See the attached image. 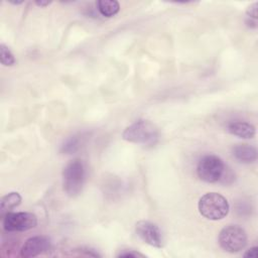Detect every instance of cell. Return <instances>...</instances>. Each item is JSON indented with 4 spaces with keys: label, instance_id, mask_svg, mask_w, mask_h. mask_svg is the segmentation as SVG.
<instances>
[{
    "label": "cell",
    "instance_id": "1",
    "mask_svg": "<svg viewBox=\"0 0 258 258\" xmlns=\"http://www.w3.org/2000/svg\"><path fill=\"white\" fill-rule=\"evenodd\" d=\"M197 174L200 179L211 183L227 182L228 178L234 177L224 161L215 154H207L199 160Z\"/></svg>",
    "mask_w": 258,
    "mask_h": 258
},
{
    "label": "cell",
    "instance_id": "2",
    "mask_svg": "<svg viewBox=\"0 0 258 258\" xmlns=\"http://www.w3.org/2000/svg\"><path fill=\"white\" fill-rule=\"evenodd\" d=\"M122 138L131 143L152 146L157 143L159 132L152 122L140 119L125 128L122 133Z\"/></svg>",
    "mask_w": 258,
    "mask_h": 258
},
{
    "label": "cell",
    "instance_id": "3",
    "mask_svg": "<svg viewBox=\"0 0 258 258\" xmlns=\"http://www.w3.org/2000/svg\"><path fill=\"white\" fill-rule=\"evenodd\" d=\"M200 214L208 220L218 221L224 219L230 211L227 199L219 192H207L199 200Z\"/></svg>",
    "mask_w": 258,
    "mask_h": 258
},
{
    "label": "cell",
    "instance_id": "4",
    "mask_svg": "<svg viewBox=\"0 0 258 258\" xmlns=\"http://www.w3.org/2000/svg\"><path fill=\"white\" fill-rule=\"evenodd\" d=\"M86 180V166L83 160H71L62 170V187L69 197L81 194Z\"/></svg>",
    "mask_w": 258,
    "mask_h": 258
},
{
    "label": "cell",
    "instance_id": "5",
    "mask_svg": "<svg viewBox=\"0 0 258 258\" xmlns=\"http://www.w3.org/2000/svg\"><path fill=\"white\" fill-rule=\"evenodd\" d=\"M219 244L223 250L229 253H237L243 250L247 244V234L238 225H228L219 233Z\"/></svg>",
    "mask_w": 258,
    "mask_h": 258
},
{
    "label": "cell",
    "instance_id": "6",
    "mask_svg": "<svg viewBox=\"0 0 258 258\" xmlns=\"http://www.w3.org/2000/svg\"><path fill=\"white\" fill-rule=\"evenodd\" d=\"M2 225L7 232H23L37 225V217L29 212H9L5 214Z\"/></svg>",
    "mask_w": 258,
    "mask_h": 258
},
{
    "label": "cell",
    "instance_id": "7",
    "mask_svg": "<svg viewBox=\"0 0 258 258\" xmlns=\"http://www.w3.org/2000/svg\"><path fill=\"white\" fill-rule=\"evenodd\" d=\"M135 231L144 243L155 248L163 247L162 233L156 224L147 220H141L136 223Z\"/></svg>",
    "mask_w": 258,
    "mask_h": 258
},
{
    "label": "cell",
    "instance_id": "8",
    "mask_svg": "<svg viewBox=\"0 0 258 258\" xmlns=\"http://www.w3.org/2000/svg\"><path fill=\"white\" fill-rule=\"evenodd\" d=\"M50 248V240L46 236H34L27 239L20 250V256L30 258L38 256Z\"/></svg>",
    "mask_w": 258,
    "mask_h": 258
},
{
    "label": "cell",
    "instance_id": "9",
    "mask_svg": "<svg viewBox=\"0 0 258 258\" xmlns=\"http://www.w3.org/2000/svg\"><path fill=\"white\" fill-rule=\"evenodd\" d=\"M227 130L232 135L243 139H251L255 136L256 130L255 127L245 121H234L228 124Z\"/></svg>",
    "mask_w": 258,
    "mask_h": 258
},
{
    "label": "cell",
    "instance_id": "10",
    "mask_svg": "<svg viewBox=\"0 0 258 258\" xmlns=\"http://www.w3.org/2000/svg\"><path fill=\"white\" fill-rule=\"evenodd\" d=\"M233 156L242 163H253L257 159V150L249 144H238L233 147Z\"/></svg>",
    "mask_w": 258,
    "mask_h": 258
},
{
    "label": "cell",
    "instance_id": "11",
    "mask_svg": "<svg viewBox=\"0 0 258 258\" xmlns=\"http://www.w3.org/2000/svg\"><path fill=\"white\" fill-rule=\"evenodd\" d=\"M21 201H22L21 196L16 191H12V192H9V194L3 196L0 200L1 214L3 215V214L9 213V211L18 207L21 204Z\"/></svg>",
    "mask_w": 258,
    "mask_h": 258
},
{
    "label": "cell",
    "instance_id": "12",
    "mask_svg": "<svg viewBox=\"0 0 258 258\" xmlns=\"http://www.w3.org/2000/svg\"><path fill=\"white\" fill-rule=\"evenodd\" d=\"M96 5L101 15L105 17H113L120 10V4L116 0H99Z\"/></svg>",
    "mask_w": 258,
    "mask_h": 258
},
{
    "label": "cell",
    "instance_id": "13",
    "mask_svg": "<svg viewBox=\"0 0 258 258\" xmlns=\"http://www.w3.org/2000/svg\"><path fill=\"white\" fill-rule=\"evenodd\" d=\"M82 140H83V137H82V136L75 135V136L70 137V138L67 139V140L64 141V143L61 145L60 151H61L62 153H66V154H71V153L76 152V151L81 147Z\"/></svg>",
    "mask_w": 258,
    "mask_h": 258
},
{
    "label": "cell",
    "instance_id": "14",
    "mask_svg": "<svg viewBox=\"0 0 258 258\" xmlns=\"http://www.w3.org/2000/svg\"><path fill=\"white\" fill-rule=\"evenodd\" d=\"M0 60H1V63L5 67H12L16 62L14 54L3 43L0 44Z\"/></svg>",
    "mask_w": 258,
    "mask_h": 258
},
{
    "label": "cell",
    "instance_id": "15",
    "mask_svg": "<svg viewBox=\"0 0 258 258\" xmlns=\"http://www.w3.org/2000/svg\"><path fill=\"white\" fill-rule=\"evenodd\" d=\"M257 7H258V3L254 2L253 4H251L247 11H246V18L252 19V20H257Z\"/></svg>",
    "mask_w": 258,
    "mask_h": 258
},
{
    "label": "cell",
    "instance_id": "16",
    "mask_svg": "<svg viewBox=\"0 0 258 258\" xmlns=\"http://www.w3.org/2000/svg\"><path fill=\"white\" fill-rule=\"evenodd\" d=\"M118 257H126V258H137V257H145L143 254L136 252L134 250H126L124 252H121Z\"/></svg>",
    "mask_w": 258,
    "mask_h": 258
},
{
    "label": "cell",
    "instance_id": "17",
    "mask_svg": "<svg viewBox=\"0 0 258 258\" xmlns=\"http://www.w3.org/2000/svg\"><path fill=\"white\" fill-rule=\"evenodd\" d=\"M258 254V247H252L244 254V257H257Z\"/></svg>",
    "mask_w": 258,
    "mask_h": 258
},
{
    "label": "cell",
    "instance_id": "18",
    "mask_svg": "<svg viewBox=\"0 0 258 258\" xmlns=\"http://www.w3.org/2000/svg\"><path fill=\"white\" fill-rule=\"evenodd\" d=\"M35 4L40 7H45V6H48L49 4H51V1H36Z\"/></svg>",
    "mask_w": 258,
    "mask_h": 258
},
{
    "label": "cell",
    "instance_id": "19",
    "mask_svg": "<svg viewBox=\"0 0 258 258\" xmlns=\"http://www.w3.org/2000/svg\"><path fill=\"white\" fill-rule=\"evenodd\" d=\"M11 4H14V5H19V4H22L23 1H10Z\"/></svg>",
    "mask_w": 258,
    "mask_h": 258
}]
</instances>
